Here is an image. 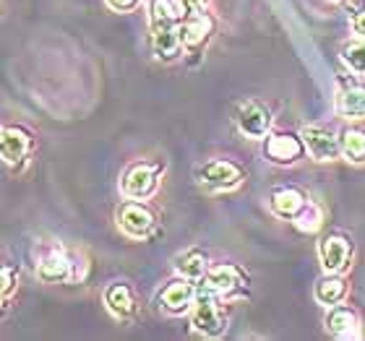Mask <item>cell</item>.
<instances>
[{
  "mask_svg": "<svg viewBox=\"0 0 365 341\" xmlns=\"http://www.w3.org/2000/svg\"><path fill=\"white\" fill-rule=\"evenodd\" d=\"M190 323L201 336H220L227 328V318L222 315L220 305L214 300V292L209 287L198 292L196 303L190 308Z\"/></svg>",
  "mask_w": 365,
  "mask_h": 341,
  "instance_id": "1",
  "label": "cell"
},
{
  "mask_svg": "<svg viewBox=\"0 0 365 341\" xmlns=\"http://www.w3.org/2000/svg\"><path fill=\"white\" fill-rule=\"evenodd\" d=\"M243 174H245L243 167H237L235 162L214 159V162H206L204 167L196 169V180L212 190H230V188H235V185H240Z\"/></svg>",
  "mask_w": 365,
  "mask_h": 341,
  "instance_id": "2",
  "label": "cell"
},
{
  "mask_svg": "<svg viewBox=\"0 0 365 341\" xmlns=\"http://www.w3.org/2000/svg\"><path fill=\"white\" fill-rule=\"evenodd\" d=\"M300 136H303L308 154L316 162H334L342 154V138L334 130L321 128V125H305Z\"/></svg>",
  "mask_w": 365,
  "mask_h": 341,
  "instance_id": "3",
  "label": "cell"
},
{
  "mask_svg": "<svg viewBox=\"0 0 365 341\" xmlns=\"http://www.w3.org/2000/svg\"><path fill=\"white\" fill-rule=\"evenodd\" d=\"M160 164H146V162H138L125 172L120 182V190L125 198H149L157 190V177H160Z\"/></svg>",
  "mask_w": 365,
  "mask_h": 341,
  "instance_id": "4",
  "label": "cell"
},
{
  "mask_svg": "<svg viewBox=\"0 0 365 341\" xmlns=\"http://www.w3.org/2000/svg\"><path fill=\"white\" fill-rule=\"evenodd\" d=\"M264 154L267 159L274 164H295L297 159H303L305 154V141L303 136L297 138L292 133H269L267 141H264Z\"/></svg>",
  "mask_w": 365,
  "mask_h": 341,
  "instance_id": "5",
  "label": "cell"
},
{
  "mask_svg": "<svg viewBox=\"0 0 365 341\" xmlns=\"http://www.w3.org/2000/svg\"><path fill=\"white\" fill-rule=\"evenodd\" d=\"M272 112L261 102H243L237 107L235 122L245 138H267L272 130Z\"/></svg>",
  "mask_w": 365,
  "mask_h": 341,
  "instance_id": "6",
  "label": "cell"
},
{
  "mask_svg": "<svg viewBox=\"0 0 365 341\" xmlns=\"http://www.w3.org/2000/svg\"><path fill=\"white\" fill-rule=\"evenodd\" d=\"M118 227L128 237H146L154 229V214L149 206L136 204V198L118 209Z\"/></svg>",
  "mask_w": 365,
  "mask_h": 341,
  "instance_id": "7",
  "label": "cell"
},
{
  "mask_svg": "<svg viewBox=\"0 0 365 341\" xmlns=\"http://www.w3.org/2000/svg\"><path fill=\"white\" fill-rule=\"evenodd\" d=\"M352 256V243L344 235H329L321 240L319 258L327 273H339Z\"/></svg>",
  "mask_w": 365,
  "mask_h": 341,
  "instance_id": "8",
  "label": "cell"
},
{
  "mask_svg": "<svg viewBox=\"0 0 365 341\" xmlns=\"http://www.w3.org/2000/svg\"><path fill=\"white\" fill-rule=\"evenodd\" d=\"M152 42L154 55L160 61H175L180 55V47H185L180 23H152Z\"/></svg>",
  "mask_w": 365,
  "mask_h": 341,
  "instance_id": "9",
  "label": "cell"
},
{
  "mask_svg": "<svg viewBox=\"0 0 365 341\" xmlns=\"http://www.w3.org/2000/svg\"><path fill=\"white\" fill-rule=\"evenodd\" d=\"M196 297H198L196 287L190 284V279H185V276H182L180 281H170L168 287L162 289L160 303L168 313H175V315H178V313L190 310V308H193V303H196Z\"/></svg>",
  "mask_w": 365,
  "mask_h": 341,
  "instance_id": "10",
  "label": "cell"
},
{
  "mask_svg": "<svg viewBox=\"0 0 365 341\" xmlns=\"http://www.w3.org/2000/svg\"><path fill=\"white\" fill-rule=\"evenodd\" d=\"M206 287L212 289L214 295H222V297L240 295L243 292V273L230 263L209 268V273H206Z\"/></svg>",
  "mask_w": 365,
  "mask_h": 341,
  "instance_id": "11",
  "label": "cell"
},
{
  "mask_svg": "<svg viewBox=\"0 0 365 341\" xmlns=\"http://www.w3.org/2000/svg\"><path fill=\"white\" fill-rule=\"evenodd\" d=\"M327 328L339 339H355L360 334L358 313L347 305H331L327 313Z\"/></svg>",
  "mask_w": 365,
  "mask_h": 341,
  "instance_id": "12",
  "label": "cell"
},
{
  "mask_svg": "<svg viewBox=\"0 0 365 341\" xmlns=\"http://www.w3.org/2000/svg\"><path fill=\"white\" fill-rule=\"evenodd\" d=\"M305 204H308V198L297 188H279L272 193V211L282 219H295Z\"/></svg>",
  "mask_w": 365,
  "mask_h": 341,
  "instance_id": "13",
  "label": "cell"
},
{
  "mask_svg": "<svg viewBox=\"0 0 365 341\" xmlns=\"http://www.w3.org/2000/svg\"><path fill=\"white\" fill-rule=\"evenodd\" d=\"M71 276V261L61 251L50 253L37 263V279L42 284H63Z\"/></svg>",
  "mask_w": 365,
  "mask_h": 341,
  "instance_id": "14",
  "label": "cell"
},
{
  "mask_svg": "<svg viewBox=\"0 0 365 341\" xmlns=\"http://www.w3.org/2000/svg\"><path fill=\"white\" fill-rule=\"evenodd\" d=\"M180 31H182V45H185V50H198V47H204V42L212 34V19L206 14L188 16L180 23Z\"/></svg>",
  "mask_w": 365,
  "mask_h": 341,
  "instance_id": "15",
  "label": "cell"
},
{
  "mask_svg": "<svg viewBox=\"0 0 365 341\" xmlns=\"http://www.w3.org/2000/svg\"><path fill=\"white\" fill-rule=\"evenodd\" d=\"M31 136L24 128H6L3 130V159L6 164H19L29 154Z\"/></svg>",
  "mask_w": 365,
  "mask_h": 341,
  "instance_id": "16",
  "label": "cell"
},
{
  "mask_svg": "<svg viewBox=\"0 0 365 341\" xmlns=\"http://www.w3.org/2000/svg\"><path fill=\"white\" fill-rule=\"evenodd\" d=\"M190 14L188 0H152V23H182Z\"/></svg>",
  "mask_w": 365,
  "mask_h": 341,
  "instance_id": "17",
  "label": "cell"
},
{
  "mask_svg": "<svg viewBox=\"0 0 365 341\" xmlns=\"http://www.w3.org/2000/svg\"><path fill=\"white\" fill-rule=\"evenodd\" d=\"M336 112L347 120L365 117V86H344L336 94Z\"/></svg>",
  "mask_w": 365,
  "mask_h": 341,
  "instance_id": "18",
  "label": "cell"
},
{
  "mask_svg": "<svg viewBox=\"0 0 365 341\" xmlns=\"http://www.w3.org/2000/svg\"><path fill=\"white\" fill-rule=\"evenodd\" d=\"M105 305L115 318H128L133 313V292H130L128 284H123V281L110 284L105 289Z\"/></svg>",
  "mask_w": 365,
  "mask_h": 341,
  "instance_id": "19",
  "label": "cell"
},
{
  "mask_svg": "<svg viewBox=\"0 0 365 341\" xmlns=\"http://www.w3.org/2000/svg\"><path fill=\"white\" fill-rule=\"evenodd\" d=\"M178 271H180V276H185L190 281L206 279V273H209V258H206V253L193 248V251L182 253L178 258Z\"/></svg>",
  "mask_w": 365,
  "mask_h": 341,
  "instance_id": "20",
  "label": "cell"
},
{
  "mask_svg": "<svg viewBox=\"0 0 365 341\" xmlns=\"http://www.w3.org/2000/svg\"><path fill=\"white\" fill-rule=\"evenodd\" d=\"M344 295H347V281L339 279V276H324L316 284V300L321 305H327V308L339 305L344 300Z\"/></svg>",
  "mask_w": 365,
  "mask_h": 341,
  "instance_id": "21",
  "label": "cell"
},
{
  "mask_svg": "<svg viewBox=\"0 0 365 341\" xmlns=\"http://www.w3.org/2000/svg\"><path fill=\"white\" fill-rule=\"evenodd\" d=\"M339 138H342V154L347 159L355 162V164L365 162V130L347 128Z\"/></svg>",
  "mask_w": 365,
  "mask_h": 341,
  "instance_id": "22",
  "label": "cell"
},
{
  "mask_svg": "<svg viewBox=\"0 0 365 341\" xmlns=\"http://www.w3.org/2000/svg\"><path fill=\"white\" fill-rule=\"evenodd\" d=\"M342 61L352 73L365 76V39H355V42L342 45Z\"/></svg>",
  "mask_w": 365,
  "mask_h": 341,
  "instance_id": "23",
  "label": "cell"
},
{
  "mask_svg": "<svg viewBox=\"0 0 365 341\" xmlns=\"http://www.w3.org/2000/svg\"><path fill=\"white\" fill-rule=\"evenodd\" d=\"M292 221H295V227L300 229V232H316V229H321V224H324V211H321V206L308 201Z\"/></svg>",
  "mask_w": 365,
  "mask_h": 341,
  "instance_id": "24",
  "label": "cell"
},
{
  "mask_svg": "<svg viewBox=\"0 0 365 341\" xmlns=\"http://www.w3.org/2000/svg\"><path fill=\"white\" fill-rule=\"evenodd\" d=\"M14 284H16V276H14V268L11 266H3V300L8 303V297L14 292Z\"/></svg>",
  "mask_w": 365,
  "mask_h": 341,
  "instance_id": "25",
  "label": "cell"
},
{
  "mask_svg": "<svg viewBox=\"0 0 365 341\" xmlns=\"http://www.w3.org/2000/svg\"><path fill=\"white\" fill-rule=\"evenodd\" d=\"M107 6L113 11H130V8L138 6V0H107Z\"/></svg>",
  "mask_w": 365,
  "mask_h": 341,
  "instance_id": "26",
  "label": "cell"
},
{
  "mask_svg": "<svg viewBox=\"0 0 365 341\" xmlns=\"http://www.w3.org/2000/svg\"><path fill=\"white\" fill-rule=\"evenodd\" d=\"M352 29H355V34H358L360 39H365V8L352 19Z\"/></svg>",
  "mask_w": 365,
  "mask_h": 341,
  "instance_id": "27",
  "label": "cell"
},
{
  "mask_svg": "<svg viewBox=\"0 0 365 341\" xmlns=\"http://www.w3.org/2000/svg\"><path fill=\"white\" fill-rule=\"evenodd\" d=\"M188 6L193 8V14H204L209 8V0H188Z\"/></svg>",
  "mask_w": 365,
  "mask_h": 341,
  "instance_id": "28",
  "label": "cell"
}]
</instances>
